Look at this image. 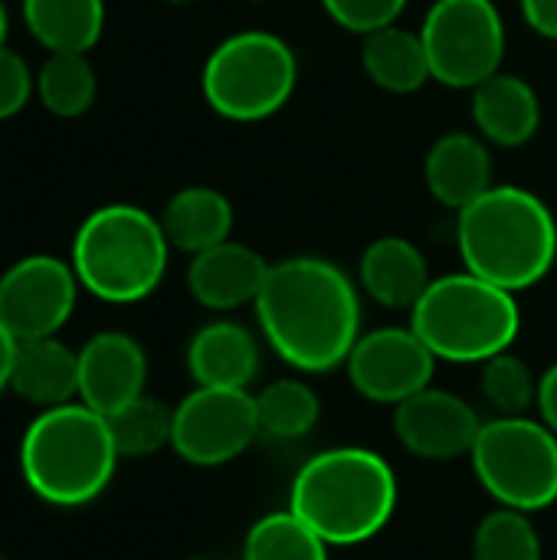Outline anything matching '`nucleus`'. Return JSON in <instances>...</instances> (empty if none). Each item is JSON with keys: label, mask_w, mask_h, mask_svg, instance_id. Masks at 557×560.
Returning a JSON list of instances; mask_svg holds the SVG:
<instances>
[{"label": "nucleus", "mask_w": 557, "mask_h": 560, "mask_svg": "<svg viewBox=\"0 0 557 560\" xmlns=\"http://www.w3.org/2000/svg\"><path fill=\"white\" fill-rule=\"evenodd\" d=\"M253 308L266 345L299 374L345 368L361 338V289L322 256L272 262Z\"/></svg>", "instance_id": "obj_1"}, {"label": "nucleus", "mask_w": 557, "mask_h": 560, "mask_svg": "<svg viewBox=\"0 0 557 560\" xmlns=\"http://www.w3.org/2000/svg\"><path fill=\"white\" fill-rule=\"evenodd\" d=\"M397 502V472L381 453L364 446L315 453L289 489V509L328 548L368 545L391 525Z\"/></svg>", "instance_id": "obj_2"}, {"label": "nucleus", "mask_w": 557, "mask_h": 560, "mask_svg": "<svg viewBox=\"0 0 557 560\" xmlns=\"http://www.w3.org/2000/svg\"><path fill=\"white\" fill-rule=\"evenodd\" d=\"M456 246L466 272L519 295L555 269L557 220L538 194L496 184L456 213Z\"/></svg>", "instance_id": "obj_3"}, {"label": "nucleus", "mask_w": 557, "mask_h": 560, "mask_svg": "<svg viewBox=\"0 0 557 560\" xmlns=\"http://www.w3.org/2000/svg\"><path fill=\"white\" fill-rule=\"evenodd\" d=\"M118 450L108 420L82 400L39 410L20 440V476L53 509H82L115 479Z\"/></svg>", "instance_id": "obj_4"}, {"label": "nucleus", "mask_w": 557, "mask_h": 560, "mask_svg": "<svg viewBox=\"0 0 557 560\" xmlns=\"http://www.w3.org/2000/svg\"><path fill=\"white\" fill-rule=\"evenodd\" d=\"M171 243L154 213L135 203L92 210L72 236V269L79 285L108 305L148 299L167 272Z\"/></svg>", "instance_id": "obj_5"}, {"label": "nucleus", "mask_w": 557, "mask_h": 560, "mask_svg": "<svg viewBox=\"0 0 557 560\" xmlns=\"http://www.w3.org/2000/svg\"><path fill=\"white\" fill-rule=\"evenodd\" d=\"M410 328L437 361L483 364L509 351L522 328L515 292H506L473 272L440 276L410 308Z\"/></svg>", "instance_id": "obj_6"}, {"label": "nucleus", "mask_w": 557, "mask_h": 560, "mask_svg": "<svg viewBox=\"0 0 557 560\" xmlns=\"http://www.w3.org/2000/svg\"><path fill=\"white\" fill-rule=\"evenodd\" d=\"M299 85L295 49L266 30L227 36L204 62L200 89L210 112L227 121L253 125L282 112Z\"/></svg>", "instance_id": "obj_7"}, {"label": "nucleus", "mask_w": 557, "mask_h": 560, "mask_svg": "<svg viewBox=\"0 0 557 560\" xmlns=\"http://www.w3.org/2000/svg\"><path fill=\"white\" fill-rule=\"evenodd\" d=\"M469 463L502 509L532 515L557 502V433L535 417L486 420Z\"/></svg>", "instance_id": "obj_8"}, {"label": "nucleus", "mask_w": 557, "mask_h": 560, "mask_svg": "<svg viewBox=\"0 0 557 560\" xmlns=\"http://www.w3.org/2000/svg\"><path fill=\"white\" fill-rule=\"evenodd\" d=\"M420 39L430 59V75L450 89H476L506 62V20L496 0H433Z\"/></svg>", "instance_id": "obj_9"}, {"label": "nucleus", "mask_w": 557, "mask_h": 560, "mask_svg": "<svg viewBox=\"0 0 557 560\" xmlns=\"http://www.w3.org/2000/svg\"><path fill=\"white\" fill-rule=\"evenodd\" d=\"M259 440L256 400L250 390L194 387L174 407L171 450L200 469H217L240 459Z\"/></svg>", "instance_id": "obj_10"}, {"label": "nucleus", "mask_w": 557, "mask_h": 560, "mask_svg": "<svg viewBox=\"0 0 557 560\" xmlns=\"http://www.w3.org/2000/svg\"><path fill=\"white\" fill-rule=\"evenodd\" d=\"M79 279L72 262L33 253L0 276V322L16 341L59 335L76 312Z\"/></svg>", "instance_id": "obj_11"}, {"label": "nucleus", "mask_w": 557, "mask_h": 560, "mask_svg": "<svg viewBox=\"0 0 557 560\" xmlns=\"http://www.w3.org/2000/svg\"><path fill=\"white\" fill-rule=\"evenodd\" d=\"M345 371L351 387L364 400L397 407L433 384L437 358L410 325H384L374 331H361L345 361Z\"/></svg>", "instance_id": "obj_12"}, {"label": "nucleus", "mask_w": 557, "mask_h": 560, "mask_svg": "<svg viewBox=\"0 0 557 560\" xmlns=\"http://www.w3.org/2000/svg\"><path fill=\"white\" fill-rule=\"evenodd\" d=\"M483 423L486 420L466 397L433 384L394 407V433L401 446L423 463L469 459Z\"/></svg>", "instance_id": "obj_13"}, {"label": "nucleus", "mask_w": 557, "mask_h": 560, "mask_svg": "<svg viewBox=\"0 0 557 560\" xmlns=\"http://www.w3.org/2000/svg\"><path fill=\"white\" fill-rule=\"evenodd\" d=\"M148 354L125 331H98L79 348V400L102 417L144 394Z\"/></svg>", "instance_id": "obj_14"}, {"label": "nucleus", "mask_w": 557, "mask_h": 560, "mask_svg": "<svg viewBox=\"0 0 557 560\" xmlns=\"http://www.w3.org/2000/svg\"><path fill=\"white\" fill-rule=\"evenodd\" d=\"M269 266L272 262H266L253 246L227 240L190 256L187 292L210 312H236L243 305H256Z\"/></svg>", "instance_id": "obj_15"}, {"label": "nucleus", "mask_w": 557, "mask_h": 560, "mask_svg": "<svg viewBox=\"0 0 557 560\" xmlns=\"http://www.w3.org/2000/svg\"><path fill=\"white\" fill-rule=\"evenodd\" d=\"M423 180L437 203L460 213L463 207L479 200L489 187H496L489 141L469 131L440 135L423 158Z\"/></svg>", "instance_id": "obj_16"}, {"label": "nucleus", "mask_w": 557, "mask_h": 560, "mask_svg": "<svg viewBox=\"0 0 557 560\" xmlns=\"http://www.w3.org/2000/svg\"><path fill=\"white\" fill-rule=\"evenodd\" d=\"M259 341L240 322L220 318L194 331L187 341V371L197 387L250 390L259 374Z\"/></svg>", "instance_id": "obj_17"}, {"label": "nucleus", "mask_w": 557, "mask_h": 560, "mask_svg": "<svg viewBox=\"0 0 557 560\" xmlns=\"http://www.w3.org/2000/svg\"><path fill=\"white\" fill-rule=\"evenodd\" d=\"M469 115L483 141L496 148H522L542 128L538 92L512 72H496L473 89Z\"/></svg>", "instance_id": "obj_18"}, {"label": "nucleus", "mask_w": 557, "mask_h": 560, "mask_svg": "<svg viewBox=\"0 0 557 560\" xmlns=\"http://www.w3.org/2000/svg\"><path fill=\"white\" fill-rule=\"evenodd\" d=\"M433 282L423 249L407 236L374 240L358 262V285L384 308L410 312Z\"/></svg>", "instance_id": "obj_19"}, {"label": "nucleus", "mask_w": 557, "mask_h": 560, "mask_svg": "<svg viewBox=\"0 0 557 560\" xmlns=\"http://www.w3.org/2000/svg\"><path fill=\"white\" fill-rule=\"evenodd\" d=\"M10 390L39 410L79 400V351L59 335L16 341Z\"/></svg>", "instance_id": "obj_20"}, {"label": "nucleus", "mask_w": 557, "mask_h": 560, "mask_svg": "<svg viewBox=\"0 0 557 560\" xmlns=\"http://www.w3.org/2000/svg\"><path fill=\"white\" fill-rule=\"evenodd\" d=\"M161 226L171 243V249H181L187 256H197L210 246H220L233 240V203L227 194L207 184H190L181 187L161 210Z\"/></svg>", "instance_id": "obj_21"}, {"label": "nucleus", "mask_w": 557, "mask_h": 560, "mask_svg": "<svg viewBox=\"0 0 557 560\" xmlns=\"http://www.w3.org/2000/svg\"><path fill=\"white\" fill-rule=\"evenodd\" d=\"M361 39V69L378 89L391 95H414L427 82H433L420 30L391 23Z\"/></svg>", "instance_id": "obj_22"}, {"label": "nucleus", "mask_w": 557, "mask_h": 560, "mask_svg": "<svg viewBox=\"0 0 557 560\" xmlns=\"http://www.w3.org/2000/svg\"><path fill=\"white\" fill-rule=\"evenodd\" d=\"M30 36L49 52H89L105 30V0H20Z\"/></svg>", "instance_id": "obj_23"}, {"label": "nucleus", "mask_w": 557, "mask_h": 560, "mask_svg": "<svg viewBox=\"0 0 557 560\" xmlns=\"http://www.w3.org/2000/svg\"><path fill=\"white\" fill-rule=\"evenodd\" d=\"M253 400H256L259 436L276 443L305 440L322 420V397L302 377H279L266 384L259 394H253Z\"/></svg>", "instance_id": "obj_24"}, {"label": "nucleus", "mask_w": 557, "mask_h": 560, "mask_svg": "<svg viewBox=\"0 0 557 560\" xmlns=\"http://www.w3.org/2000/svg\"><path fill=\"white\" fill-rule=\"evenodd\" d=\"M98 75L85 52H49L36 72V98L56 118H79L95 105Z\"/></svg>", "instance_id": "obj_25"}, {"label": "nucleus", "mask_w": 557, "mask_h": 560, "mask_svg": "<svg viewBox=\"0 0 557 560\" xmlns=\"http://www.w3.org/2000/svg\"><path fill=\"white\" fill-rule=\"evenodd\" d=\"M105 420L121 459H148L164 446H171L174 436V407H167L151 394L135 397L131 404H125Z\"/></svg>", "instance_id": "obj_26"}, {"label": "nucleus", "mask_w": 557, "mask_h": 560, "mask_svg": "<svg viewBox=\"0 0 557 560\" xmlns=\"http://www.w3.org/2000/svg\"><path fill=\"white\" fill-rule=\"evenodd\" d=\"M243 560H328V545L292 512H269L246 532Z\"/></svg>", "instance_id": "obj_27"}, {"label": "nucleus", "mask_w": 557, "mask_h": 560, "mask_svg": "<svg viewBox=\"0 0 557 560\" xmlns=\"http://www.w3.org/2000/svg\"><path fill=\"white\" fill-rule=\"evenodd\" d=\"M479 368V390L496 417H529V410L538 404V374L532 371V364L509 348L483 361Z\"/></svg>", "instance_id": "obj_28"}, {"label": "nucleus", "mask_w": 557, "mask_h": 560, "mask_svg": "<svg viewBox=\"0 0 557 560\" xmlns=\"http://www.w3.org/2000/svg\"><path fill=\"white\" fill-rule=\"evenodd\" d=\"M473 560H545L532 515L502 505L489 512L473 532Z\"/></svg>", "instance_id": "obj_29"}, {"label": "nucleus", "mask_w": 557, "mask_h": 560, "mask_svg": "<svg viewBox=\"0 0 557 560\" xmlns=\"http://www.w3.org/2000/svg\"><path fill=\"white\" fill-rule=\"evenodd\" d=\"M410 0H322L325 13L348 33L368 36L401 20Z\"/></svg>", "instance_id": "obj_30"}, {"label": "nucleus", "mask_w": 557, "mask_h": 560, "mask_svg": "<svg viewBox=\"0 0 557 560\" xmlns=\"http://www.w3.org/2000/svg\"><path fill=\"white\" fill-rule=\"evenodd\" d=\"M33 95H36V75L30 72L26 59L0 46V121L20 115Z\"/></svg>", "instance_id": "obj_31"}, {"label": "nucleus", "mask_w": 557, "mask_h": 560, "mask_svg": "<svg viewBox=\"0 0 557 560\" xmlns=\"http://www.w3.org/2000/svg\"><path fill=\"white\" fill-rule=\"evenodd\" d=\"M519 7L532 33L557 43V0H519Z\"/></svg>", "instance_id": "obj_32"}, {"label": "nucleus", "mask_w": 557, "mask_h": 560, "mask_svg": "<svg viewBox=\"0 0 557 560\" xmlns=\"http://www.w3.org/2000/svg\"><path fill=\"white\" fill-rule=\"evenodd\" d=\"M535 410H538V420L557 433V361L538 377V404H535Z\"/></svg>", "instance_id": "obj_33"}, {"label": "nucleus", "mask_w": 557, "mask_h": 560, "mask_svg": "<svg viewBox=\"0 0 557 560\" xmlns=\"http://www.w3.org/2000/svg\"><path fill=\"white\" fill-rule=\"evenodd\" d=\"M13 358H16V338H13V335L3 328V322H0V394L10 390Z\"/></svg>", "instance_id": "obj_34"}, {"label": "nucleus", "mask_w": 557, "mask_h": 560, "mask_svg": "<svg viewBox=\"0 0 557 560\" xmlns=\"http://www.w3.org/2000/svg\"><path fill=\"white\" fill-rule=\"evenodd\" d=\"M7 26H10V16H7V7H3V0H0V46H3V39H7Z\"/></svg>", "instance_id": "obj_35"}, {"label": "nucleus", "mask_w": 557, "mask_h": 560, "mask_svg": "<svg viewBox=\"0 0 557 560\" xmlns=\"http://www.w3.org/2000/svg\"><path fill=\"white\" fill-rule=\"evenodd\" d=\"M164 3H194V0H164Z\"/></svg>", "instance_id": "obj_36"}, {"label": "nucleus", "mask_w": 557, "mask_h": 560, "mask_svg": "<svg viewBox=\"0 0 557 560\" xmlns=\"http://www.w3.org/2000/svg\"><path fill=\"white\" fill-rule=\"evenodd\" d=\"M250 3H266V0H250Z\"/></svg>", "instance_id": "obj_37"}, {"label": "nucleus", "mask_w": 557, "mask_h": 560, "mask_svg": "<svg viewBox=\"0 0 557 560\" xmlns=\"http://www.w3.org/2000/svg\"><path fill=\"white\" fill-rule=\"evenodd\" d=\"M184 560H207V558H184Z\"/></svg>", "instance_id": "obj_38"}, {"label": "nucleus", "mask_w": 557, "mask_h": 560, "mask_svg": "<svg viewBox=\"0 0 557 560\" xmlns=\"http://www.w3.org/2000/svg\"><path fill=\"white\" fill-rule=\"evenodd\" d=\"M0 560H10V558H3V555H0Z\"/></svg>", "instance_id": "obj_39"}]
</instances>
